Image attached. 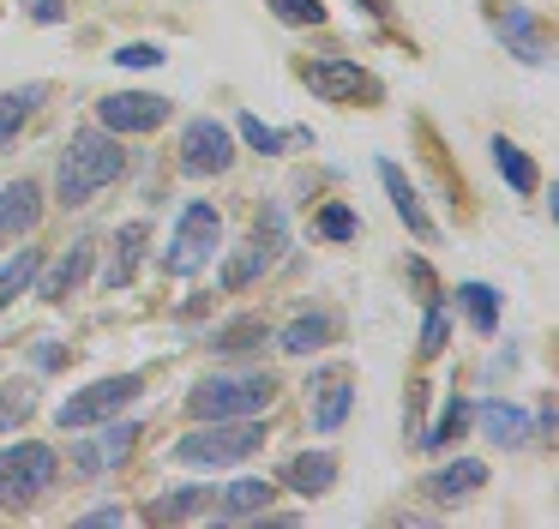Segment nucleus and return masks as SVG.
I'll return each instance as SVG.
<instances>
[{
	"instance_id": "nucleus-1",
	"label": "nucleus",
	"mask_w": 559,
	"mask_h": 529,
	"mask_svg": "<svg viewBox=\"0 0 559 529\" xmlns=\"http://www.w3.org/2000/svg\"><path fill=\"white\" fill-rule=\"evenodd\" d=\"M121 175H127L121 132L85 127V132H73V139H67V151H61V168H55V199L73 211V204H91L103 187H115Z\"/></svg>"
},
{
	"instance_id": "nucleus-2",
	"label": "nucleus",
	"mask_w": 559,
	"mask_h": 529,
	"mask_svg": "<svg viewBox=\"0 0 559 529\" xmlns=\"http://www.w3.org/2000/svg\"><path fill=\"white\" fill-rule=\"evenodd\" d=\"M265 445V427L259 415H241V421H199L193 433L169 445V457L181 469H229V463H247V457Z\"/></svg>"
},
{
	"instance_id": "nucleus-3",
	"label": "nucleus",
	"mask_w": 559,
	"mask_h": 529,
	"mask_svg": "<svg viewBox=\"0 0 559 529\" xmlns=\"http://www.w3.org/2000/svg\"><path fill=\"white\" fill-rule=\"evenodd\" d=\"M271 397H277L271 373H217V379H199L187 391V409H193V421H241L265 415Z\"/></svg>"
},
{
	"instance_id": "nucleus-4",
	"label": "nucleus",
	"mask_w": 559,
	"mask_h": 529,
	"mask_svg": "<svg viewBox=\"0 0 559 529\" xmlns=\"http://www.w3.org/2000/svg\"><path fill=\"white\" fill-rule=\"evenodd\" d=\"M55 475H61L55 445H43V439L7 445V451H0V505H7V512H25V505H37L43 493L55 487Z\"/></svg>"
},
{
	"instance_id": "nucleus-5",
	"label": "nucleus",
	"mask_w": 559,
	"mask_h": 529,
	"mask_svg": "<svg viewBox=\"0 0 559 529\" xmlns=\"http://www.w3.org/2000/svg\"><path fill=\"white\" fill-rule=\"evenodd\" d=\"M217 240H223V216H217V204L187 199V204H181V216H175L169 247H163V271H169V277H193V271H205V264L217 259Z\"/></svg>"
},
{
	"instance_id": "nucleus-6",
	"label": "nucleus",
	"mask_w": 559,
	"mask_h": 529,
	"mask_svg": "<svg viewBox=\"0 0 559 529\" xmlns=\"http://www.w3.org/2000/svg\"><path fill=\"white\" fill-rule=\"evenodd\" d=\"M139 391H145V379H139V373H109V379H97V385H85V391L67 397L55 421H61L67 433H85V427H97V421L121 415Z\"/></svg>"
},
{
	"instance_id": "nucleus-7",
	"label": "nucleus",
	"mask_w": 559,
	"mask_h": 529,
	"mask_svg": "<svg viewBox=\"0 0 559 529\" xmlns=\"http://www.w3.org/2000/svg\"><path fill=\"white\" fill-rule=\"evenodd\" d=\"M301 84L319 96V103H379V79H373V72H361L355 60H343V55L307 60Z\"/></svg>"
},
{
	"instance_id": "nucleus-8",
	"label": "nucleus",
	"mask_w": 559,
	"mask_h": 529,
	"mask_svg": "<svg viewBox=\"0 0 559 529\" xmlns=\"http://www.w3.org/2000/svg\"><path fill=\"white\" fill-rule=\"evenodd\" d=\"M235 163V132L223 127V120H211V115H199V120H187V132H181V168L187 175H223V168Z\"/></svg>"
},
{
	"instance_id": "nucleus-9",
	"label": "nucleus",
	"mask_w": 559,
	"mask_h": 529,
	"mask_svg": "<svg viewBox=\"0 0 559 529\" xmlns=\"http://www.w3.org/2000/svg\"><path fill=\"white\" fill-rule=\"evenodd\" d=\"M97 439H79L73 445V469L79 475H115V469L133 457V445H139V421H121V415H109V421H97Z\"/></svg>"
},
{
	"instance_id": "nucleus-10",
	"label": "nucleus",
	"mask_w": 559,
	"mask_h": 529,
	"mask_svg": "<svg viewBox=\"0 0 559 529\" xmlns=\"http://www.w3.org/2000/svg\"><path fill=\"white\" fill-rule=\"evenodd\" d=\"M97 120L109 132H157L163 120H169V96H157V91H115V96H103L97 103Z\"/></svg>"
},
{
	"instance_id": "nucleus-11",
	"label": "nucleus",
	"mask_w": 559,
	"mask_h": 529,
	"mask_svg": "<svg viewBox=\"0 0 559 529\" xmlns=\"http://www.w3.org/2000/svg\"><path fill=\"white\" fill-rule=\"evenodd\" d=\"M379 180H385V192H391V211L403 216V228H409L415 240H439V223L427 216V204H421V192H415V180L403 175L397 163H379Z\"/></svg>"
},
{
	"instance_id": "nucleus-12",
	"label": "nucleus",
	"mask_w": 559,
	"mask_h": 529,
	"mask_svg": "<svg viewBox=\"0 0 559 529\" xmlns=\"http://www.w3.org/2000/svg\"><path fill=\"white\" fill-rule=\"evenodd\" d=\"M91 259H97V240H73V247L49 264V271H37V283H31V289H37L43 301H67L91 277Z\"/></svg>"
},
{
	"instance_id": "nucleus-13",
	"label": "nucleus",
	"mask_w": 559,
	"mask_h": 529,
	"mask_svg": "<svg viewBox=\"0 0 559 529\" xmlns=\"http://www.w3.org/2000/svg\"><path fill=\"white\" fill-rule=\"evenodd\" d=\"M283 487L301 493V499H325V493L337 487V457L331 451H295L289 463H283Z\"/></svg>"
},
{
	"instance_id": "nucleus-14",
	"label": "nucleus",
	"mask_w": 559,
	"mask_h": 529,
	"mask_svg": "<svg viewBox=\"0 0 559 529\" xmlns=\"http://www.w3.org/2000/svg\"><path fill=\"white\" fill-rule=\"evenodd\" d=\"M37 216H43V187L31 175L13 180V187H0V240L31 235V228H37Z\"/></svg>"
},
{
	"instance_id": "nucleus-15",
	"label": "nucleus",
	"mask_w": 559,
	"mask_h": 529,
	"mask_svg": "<svg viewBox=\"0 0 559 529\" xmlns=\"http://www.w3.org/2000/svg\"><path fill=\"white\" fill-rule=\"evenodd\" d=\"M481 487H487L481 457H457V463H445V469L427 475V499L433 505H457V499H469V493H481Z\"/></svg>"
},
{
	"instance_id": "nucleus-16",
	"label": "nucleus",
	"mask_w": 559,
	"mask_h": 529,
	"mask_svg": "<svg viewBox=\"0 0 559 529\" xmlns=\"http://www.w3.org/2000/svg\"><path fill=\"white\" fill-rule=\"evenodd\" d=\"M349 403H355L349 373H343V367L319 373V385H313V433H337L343 421H349Z\"/></svg>"
},
{
	"instance_id": "nucleus-17",
	"label": "nucleus",
	"mask_w": 559,
	"mask_h": 529,
	"mask_svg": "<svg viewBox=\"0 0 559 529\" xmlns=\"http://www.w3.org/2000/svg\"><path fill=\"white\" fill-rule=\"evenodd\" d=\"M271 499H277V487H271L265 475H241L229 481V487H217V517L223 524H241V517H265Z\"/></svg>"
},
{
	"instance_id": "nucleus-18",
	"label": "nucleus",
	"mask_w": 559,
	"mask_h": 529,
	"mask_svg": "<svg viewBox=\"0 0 559 529\" xmlns=\"http://www.w3.org/2000/svg\"><path fill=\"white\" fill-rule=\"evenodd\" d=\"M475 421H481V433L493 445H506V451H518V445H530V415H523L518 403H506V397H493V403L469 409Z\"/></svg>"
},
{
	"instance_id": "nucleus-19",
	"label": "nucleus",
	"mask_w": 559,
	"mask_h": 529,
	"mask_svg": "<svg viewBox=\"0 0 559 529\" xmlns=\"http://www.w3.org/2000/svg\"><path fill=\"white\" fill-rule=\"evenodd\" d=\"M151 240V223L145 216H133V223L115 228V252H109V271H103V289H127L139 271V247Z\"/></svg>"
},
{
	"instance_id": "nucleus-20",
	"label": "nucleus",
	"mask_w": 559,
	"mask_h": 529,
	"mask_svg": "<svg viewBox=\"0 0 559 529\" xmlns=\"http://www.w3.org/2000/svg\"><path fill=\"white\" fill-rule=\"evenodd\" d=\"M499 43H511V55L530 60V67H542V60H547L542 19H535L530 7H506V19H499Z\"/></svg>"
},
{
	"instance_id": "nucleus-21",
	"label": "nucleus",
	"mask_w": 559,
	"mask_h": 529,
	"mask_svg": "<svg viewBox=\"0 0 559 529\" xmlns=\"http://www.w3.org/2000/svg\"><path fill=\"white\" fill-rule=\"evenodd\" d=\"M271 259H277V247H265V240H247L241 252H229V264H223V271H217L223 295H241L247 283H259V277L271 271Z\"/></svg>"
},
{
	"instance_id": "nucleus-22",
	"label": "nucleus",
	"mask_w": 559,
	"mask_h": 529,
	"mask_svg": "<svg viewBox=\"0 0 559 529\" xmlns=\"http://www.w3.org/2000/svg\"><path fill=\"white\" fill-rule=\"evenodd\" d=\"M265 337H271V325L259 319V313H241V319L217 325V331L205 337V349H211V355H247V349H259Z\"/></svg>"
},
{
	"instance_id": "nucleus-23",
	"label": "nucleus",
	"mask_w": 559,
	"mask_h": 529,
	"mask_svg": "<svg viewBox=\"0 0 559 529\" xmlns=\"http://www.w3.org/2000/svg\"><path fill=\"white\" fill-rule=\"evenodd\" d=\"M43 103H49V84H19V91L0 96V144H13Z\"/></svg>"
},
{
	"instance_id": "nucleus-24",
	"label": "nucleus",
	"mask_w": 559,
	"mask_h": 529,
	"mask_svg": "<svg viewBox=\"0 0 559 529\" xmlns=\"http://www.w3.org/2000/svg\"><path fill=\"white\" fill-rule=\"evenodd\" d=\"M331 331H337L331 313H301L295 325H283V331H277V349H283V355H313V349L331 343Z\"/></svg>"
},
{
	"instance_id": "nucleus-25",
	"label": "nucleus",
	"mask_w": 559,
	"mask_h": 529,
	"mask_svg": "<svg viewBox=\"0 0 559 529\" xmlns=\"http://www.w3.org/2000/svg\"><path fill=\"white\" fill-rule=\"evenodd\" d=\"M493 168L506 175V187H511V192H523V199H530V192L542 187V168H535V163H530V151H523V144H511L506 132L493 139Z\"/></svg>"
},
{
	"instance_id": "nucleus-26",
	"label": "nucleus",
	"mask_w": 559,
	"mask_h": 529,
	"mask_svg": "<svg viewBox=\"0 0 559 529\" xmlns=\"http://www.w3.org/2000/svg\"><path fill=\"white\" fill-rule=\"evenodd\" d=\"M37 271H43V252L37 247H25V252H13V259L0 264V313L13 307L19 295H25L31 283H37Z\"/></svg>"
},
{
	"instance_id": "nucleus-27",
	"label": "nucleus",
	"mask_w": 559,
	"mask_h": 529,
	"mask_svg": "<svg viewBox=\"0 0 559 529\" xmlns=\"http://www.w3.org/2000/svg\"><path fill=\"white\" fill-rule=\"evenodd\" d=\"M211 505H217V487H175L151 505V517H157V524H181V517H199V512H211Z\"/></svg>"
},
{
	"instance_id": "nucleus-28",
	"label": "nucleus",
	"mask_w": 559,
	"mask_h": 529,
	"mask_svg": "<svg viewBox=\"0 0 559 529\" xmlns=\"http://www.w3.org/2000/svg\"><path fill=\"white\" fill-rule=\"evenodd\" d=\"M457 307H463V319H469L481 337L499 331V295L487 283H457Z\"/></svg>"
},
{
	"instance_id": "nucleus-29",
	"label": "nucleus",
	"mask_w": 559,
	"mask_h": 529,
	"mask_svg": "<svg viewBox=\"0 0 559 529\" xmlns=\"http://www.w3.org/2000/svg\"><path fill=\"white\" fill-rule=\"evenodd\" d=\"M463 427H469V403H463V397H451L445 415H439L433 427H421V451H451V445L463 439Z\"/></svg>"
},
{
	"instance_id": "nucleus-30",
	"label": "nucleus",
	"mask_w": 559,
	"mask_h": 529,
	"mask_svg": "<svg viewBox=\"0 0 559 529\" xmlns=\"http://www.w3.org/2000/svg\"><path fill=\"white\" fill-rule=\"evenodd\" d=\"M37 409V391H31L25 379H7L0 385V433H13V427H25V415Z\"/></svg>"
},
{
	"instance_id": "nucleus-31",
	"label": "nucleus",
	"mask_w": 559,
	"mask_h": 529,
	"mask_svg": "<svg viewBox=\"0 0 559 529\" xmlns=\"http://www.w3.org/2000/svg\"><path fill=\"white\" fill-rule=\"evenodd\" d=\"M313 228H319V235H325V240H337V247H343V240H355V235H361V216H355V211H349V204H343V199H331L325 211L313 216Z\"/></svg>"
},
{
	"instance_id": "nucleus-32",
	"label": "nucleus",
	"mask_w": 559,
	"mask_h": 529,
	"mask_svg": "<svg viewBox=\"0 0 559 529\" xmlns=\"http://www.w3.org/2000/svg\"><path fill=\"white\" fill-rule=\"evenodd\" d=\"M235 127H241V139H247V144H253V151H259V156H277V151H283V144H289V132H277V127H265V120H259V115H241V120H235Z\"/></svg>"
},
{
	"instance_id": "nucleus-33",
	"label": "nucleus",
	"mask_w": 559,
	"mask_h": 529,
	"mask_svg": "<svg viewBox=\"0 0 559 529\" xmlns=\"http://www.w3.org/2000/svg\"><path fill=\"white\" fill-rule=\"evenodd\" d=\"M445 337H451V319H445V301H427V319H421V355H439L445 349Z\"/></svg>"
},
{
	"instance_id": "nucleus-34",
	"label": "nucleus",
	"mask_w": 559,
	"mask_h": 529,
	"mask_svg": "<svg viewBox=\"0 0 559 529\" xmlns=\"http://www.w3.org/2000/svg\"><path fill=\"white\" fill-rule=\"evenodd\" d=\"M283 24H325V0H265Z\"/></svg>"
},
{
	"instance_id": "nucleus-35",
	"label": "nucleus",
	"mask_w": 559,
	"mask_h": 529,
	"mask_svg": "<svg viewBox=\"0 0 559 529\" xmlns=\"http://www.w3.org/2000/svg\"><path fill=\"white\" fill-rule=\"evenodd\" d=\"M115 67H133V72L163 67V48L157 43H121V48H115Z\"/></svg>"
},
{
	"instance_id": "nucleus-36",
	"label": "nucleus",
	"mask_w": 559,
	"mask_h": 529,
	"mask_svg": "<svg viewBox=\"0 0 559 529\" xmlns=\"http://www.w3.org/2000/svg\"><path fill=\"white\" fill-rule=\"evenodd\" d=\"M283 204H265V211L253 216V240H265V247H283Z\"/></svg>"
},
{
	"instance_id": "nucleus-37",
	"label": "nucleus",
	"mask_w": 559,
	"mask_h": 529,
	"mask_svg": "<svg viewBox=\"0 0 559 529\" xmlns=\"http://www.w3.org/2000/svg\"><path fill=\"white\" fill-rule=\"evenodd\" d=\"M25 12H31L37 24H61V19H67V0H25Z\"/></svg>"
},
{
	"instance_id": "nucleus-38",
	"label": "nucleus",
	"mask_w": 559,
	"mask_h": 529,
	"mask_svg": "<svg viewBox=\"0 0 559 529\" xmlns=\"http://www.w3.org/2000/svg\"><path fill=\"white\" fill-rule=\"evenodd\" d=\"M85 524H97V529H121V524H127V512H121V505H103V512H85Z\"/></svg>"
},
{
	"instance_id": "nucleus-39",
	"label": "nucleus",
	"mask_w": 559,
	"mask_h": 529,
	"mask_svg": "<svg viewBox=\"0 0 559 529\" xmlns=\"http://www.w3.org/2000/svg\"><path fill=\"white\" fill-rule=\"evenodd\" d=\"M61 361H67V349H61V343H43V349H37V367H43V373H55Z\"/></svg>"
},
{
	"instance_id": "nucleus-40",
	"label": "nucleus",
	"mask_w": 559,
	"mask_h": 529,
	"mask_svg": "<svg viewBox=\"0 0 559 529\" xmlns=\"http://www.w3.org/2000/svg\"><path fill=\"white\" fill-rule=\"evenodd\" d=\"M361 12L367 19H391V0H361Z\"/></svg>"
}]
</instances>
